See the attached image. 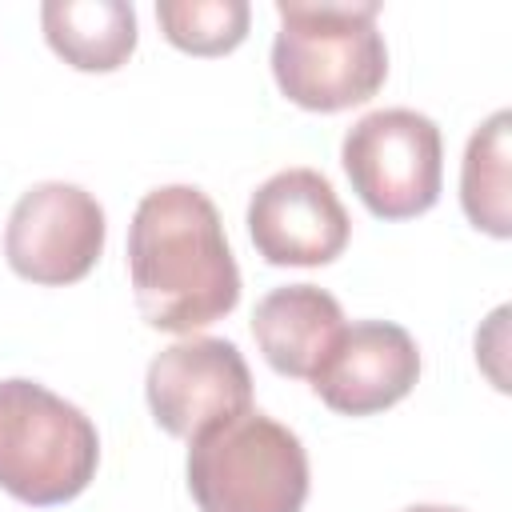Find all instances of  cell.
<instances>
[{
  "label": "cell",
  "mask_w": 512,
  "mask_h": 512,
  "mask_svg": "<svg viewBox=\"0 0 512 512\" xmlns=\"http://www.w3.org/2000/svg\"><path fill=\"white\" fill-rule=\"evenodd\" d=\"M128 276L140 316L160 332L192 336L240 304V268L208 192L164 184L136 204Z\"/></svg>",
  "instance_id": "1"
},
{
  "label": "cell",
  "mask_w": 512,
  "mask_h": 512,
  "mask_svg": "<svg viewBox=\"0 0 512 512\" xmlns=\"http://www.w3.org/2000/svg\"><path fill=\"white\" fill-rule=\"evenodd\" d=\"M272 40L276 88L308 112H344L372 100L388 76V48L376 28L380 4H304L276 0Z\"/></svg>",
  "instance_id": "2"
},
{
  "label": "cell",
  "mask_w": 512,
  "mask_h": 512,
  "mask_svg": "<svg viewBox=\"0 0 512 512\" xmlns=\"http://www.w3.org/2000/svg\"><path fill=\"white\" fill-rule=\"evenodd\" d=\"M188 492L200 512H300L308 452L292 428L248 408L188 440Z\"/></svg>",
  "instance_id": "3"
},
{
  "label": "cell",
  "mask_w": 512,
  "mask_h": 512,
  "mask_svg": "<svg viewBox=\"0 0 512 512\" xmlns=\"http://www.w3.org/2000/svg\"><path fill=\"white\" fill-rule=\"evenodd\" d=\"M100 464L96 424L36 380H0V488L32 508L76 500Z\"/></svg>",
  "instance_id": "4"
},
{
  "label": "cell",
  "mask_w": 512,
  "mask_h": 512,
  "mask_svg": "<svg viewBox=\"0 0 512 512\" xmlns=\"http://www.w3.org/2000/svg\"><path fill=\"white\" fill-rule=\"evenodd\" d=\"M340 164L372 216L412 220L440 200L444 140L432 116L416 108H380L344 132Z\"/></svg>",
  "instance_id": "5"
},
{
  "label": "cell",
  "mask_w": 512,
  "mask_h": 512,
  "mask_svg": "<svg viewBox=\"0 0 512 512\" xmlns=\"http://www.w3.org/2000/svg\"><path fill=\"white\" fill-rule=\"evenodd\" d=\"M104 236V208L92 192L80 184L44 180L12 204L4 224V256L20 280L60 288L96 268Z\"/></svg>",
  "instance_id": "6"
},
{
  "label": "cell",
  "mask_w": 512,
  "mask_h": 512,
  "mask_svg": "<svg viewBox=\"0 0 512 512\" xmlns=\"http://www.w3.org/2000/svg\"><path fill=\"white\" fill-rule=\"evenodd\" d=\"M152 420L180 440L252 408V372L232 340L184 336L160 348L144 372Z\"/></svg>",
  "instance_id": "7"
},
{
  "label": "cell",
  "mask_w": 512,
  "mask_h": 512,
  "mask_svg": "<svg viewBox=\"0 0 512 512\" xmlns=\"http://www.w3.org/2000/svg\"><path fill=\"white\" fill-rule=\"evenodd\" d=\"M248 236L276 268H320L348 248L352 220L324 172L284 168L252 192Z\"/></svg>",
  "instance_id": "8"
},
{
  "label": "cell",
  "mask_w": 512,
  "mask_h": 512,
  "mask_svg": "<svg viewBox=\"0 0 512 512\" xmlns=\"http://www.w3.org/2000/svg\"><path fill=\"white\" fill-rule=\"evenodd\" d=\"M416 380L420 348L412 332L392 320H356L312 372V392L340 416H372L400 404Z\"/></svg>",
  "instance_id": "9"
},
{
  "label": "cell",
  "mask_w": 512,
  "mask_h": 512,
  "mask_svg": "<svg viewBox=\"0 0 512 512\" xmlns=\"http://www.w3.org/2000/svg\"><path fill=\"white\" fill-rule=\"evenodd\" d=\"M344 332V308L316 284L272 288L252 312V336L268 368L280 376L312 380L336 336Z\"/></svg>",
  "instance_id": "10"
},
{
  "label": "cell",
  "mask_w": 512,
  "mask_h": 512,
  "mask_svg": "<svg viewBox=\"0 0 512 512\" xmlns=\"http://www.w3.org/2000/svg\"><path fill=\"white\" fill-rule=\"evenodd\" d=\"M40 28L76 72H116L136 52V8L124 0H44Z\"/></svg>",
  "instance_id": "11"
},
{
  "label": "cell",
  "mask_w": 512,
  "mask_h": 512,
  "mask_svg": "<svg viewBox=\"0 0 512 512\" xmlns=\"http://www.w3.org/2000/svg\"><path fill=\"white\" fill-rule=\"evenodd\" d=\"M512 140V112L500 108L492 112L464 148V164H460V204L464 216L472 220V228L508 240L512 236V176H508V148Z\"/></svg>",
  "instance_id": "12"
},
{
  "label": "cell",
  "mask_w": 512,
  "mask_h": 512,
  "mask_svg": "<svg viewBox=\"0 0 512 512\" xmlns=\"http://www.w3.org/2000/svg\"><path fill=\"white\" fill-rule=\"evenodd\" d=\"M156 24L168 44L192 56H224L244 44L252 8L244 0H160Z\"/></svg>",
  "instance_id": "13"
},
{
  "label": "cell",
  "mask_w": 512,
  "mask_h": 512,
  "mask_svg": "<svg viewBox=\"0 0 512 512\" xmlns=\"http://www.w3.org/2000/svg\"><path fill=\"white\" fill-rule=\"evenodd\" d=\"M404 512H464V508H456V504H412Z\"/></svg>",
  "instance_id": "14"
}]
</instances>
